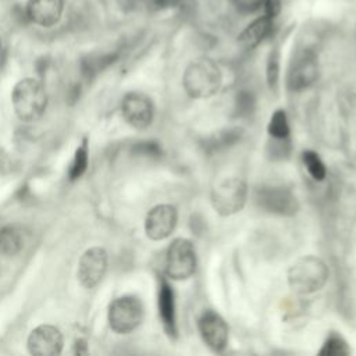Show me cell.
<instances>
[{"mask_svg": "<svg viewBox=\"0 0 356 356\" xmlns=\"http://www.w3.org/2000/svg\"><path fill=\"white\" fill-rule=\"evenodd\" d=\"M328 275V267L320 257L313 254L302 256L288 270V285L296 293L309 295L320 291L325 285Z\"/></svg>", "mask_w": 356, "mask_h": 356, "instance_id": "obj_1", "label": "cell"}, {"mask_svg": "<svg viewBox=\"0 0 356 356\" xmlns=\"http://www.w3.org/2000/svg\"><path fill=\"white\" fill-rule=\"evenodd\" d=\"M184 89L189 97L206 99L213 96L221 85L218 65L209 58H199L188 65L184 72Z\"/></svg>", "mask_w": 356, "mask_h": 356, "instance_id": "obj_2", "label": "cell"}, {"mask_svg": "<svg viewBox=\"0 0 356 356\" xmlns=\"http://www.w3.org/2000/svg\"><path fill=\"white\" fill-rule=\"evenodd\" d=\"M13 106L15 114L24 121H35L46 110L47 95L43 85L33 79H21L13 90Z\"/></svg>", "mask_w": 356, "mask_h": 356, "instance_id": "obj_3", "label": "cell"}, {"mask_svg": "<svg viewBox=\"0 0 356 356\" xmlns=\"http://www.w3.org/2000/svg\"><path fill=\"white\" fill-rule=\"evenodd\" d=\"M248 188L243 179L228 177L217 182L211 189V204L221 216H231L241 211L246 203Z\"/></svg>", "mask_w": 356, "mask_h": 356, "instance_id": "obj_4", "label": "cell"}, {"mask_svg": "<svg viewBox=\"0 0 356 356\" xmlns=\"http://www.w3.org/2000/svg\"><path fill=\"white\" fill-rule=\"evenodd\" d=\"M196 271V252L186 238H175L165 254V274L175 281L188 280Z\"/></svg>", "mask_w": 356, "mask_h": 356, "instance_id": "obj_5", "label": "cell"}, {"mask_svg": "<svg viewBox=\"0 0 356 356\" xmlns=\"http://www.w3.org/2000/svg\"><path fill=\"white\" fill-rule=\"evenodd\" d=\"M108 324L118 334L132 332L143 318L142 302L132 295H125L113 300L108 307Z\"/></svg>", "mask_w": 356, "mask_h": 356, "instance_id": "obj_6", "label": "cell"}, {"mask_svg": "<svg viewBox=\"0 0 356 356\" xmlns=\"http://www.w3.org/2000/svg\"><path fill=\"white\" fill-rule=\"evenodd\" d=\"M254 200L260 209L277 216H293L299 210L296 196L284 186L263 185L254 191Z\"/></svg>", "mask_w": 356, "mask_h": 356, "instance_id": "obj_7", "label": "cell"}, {"mask_svg": "<svg viewBox=\"0 0 356 356\" xmlns=\"http://www.w3.org/2000/svg\"><path fill=\"white\" fill-rule=\"evenodd\" d=\"M318 78V61L317 56L309 50L303 49L298 51L288 70V86L292 90H303L310 88Z\"/></svg>", "mask_w": 356, "mask_h": 356, "instance_id": "obj_8", "label": "cell"}, {"mask_svg": "<svg viewBox=\"0 0 356 356\" xmlns=\"http://www.w3.org/2000/svg\"><path fill=\"white\" fill-rule=\"evenodd\" d=\"M197 330L203 342L216 353H221L228 343V325L225 320L213 310L203 312L197 318Z\"/></svg>", "mask_w": 356, "mask_h": 356, "instance_id": "obj_9", "label": "cell"}, {"mask_svg": "<svg viewBox=\"0 0 356 356\" xmlns=\"http://www.w3.org/2000/svg\"><path fill=\"white\" fill-rule=\"evenodd\" d=\"M121 113L124 120L136 129L147 128L153 121V103L140 92H129L124 96L121 103Z\"/></svg>", "mask_w": 356, "mask_h": 356, "instance_id": "obj_10", "label": "cell"}, {"mask_svg": "<svg viewBox=\"0 0 356 356\" xmlns=\"http://www.w3.org/2000/svg\"><path fill=\"white\" fill-rule=\"evenodd\" d=\"M177 221L178 211L172 204H157L146 216L145 232L152 241H163L172 234Z\"/></svg>", "mask_w": 356, "mask_h": 356, "instance_id": "obj_11", "label": "cell"}, {"mask_svg": "<svg viewBox=\"0 0 356 356\" xmlns=\"http://www.w3.org/2000/svg\"><path fill=\"white\" fill-rule=\"evenodd\" d=\"M107 268V253L103 248L88 249L78 264V280L85 288L96 286Z\"/></svg>", "mask_w": 356, "mask_h": 356, "instance_id": "obj_12", "label": "cell"}, {"mask_svg": "<svg viewBox=\"0 0 356 356\" xmlns=\"http://www.w3.org/2000/svg\"><path fill=\"white\" fill-rule=\"evenodd\" d=\"M63 335L58 328L43 324L28 337V349L35 356H54L61 352Z\"/></svg>", "mask_w": 356, "mask_h": 356, "instance_id": "obj_13", "label": "cell"}, {"mask_svg": "<svg viewBox=\"0 0 356 356\" xmlns=\"http://www.w3.org/2000/svg\"><path fill=\"white\" fill-rule=\"evenodd\" d=\"M64 0H28L26 18L39 26H53L61 18Z\"/></svg>", "mask_w": 356, "mask_h": 356, "instance_id": "obj_14", "label": "cell"}, {"mask_svg": "<svg viewBox=\"0 0 356 356\" xmlns=\"http://www.w3.org/2000/svg\"><path fill=\"white\" fill-rule=\"evenodd\" d=\"M157 299H159L157 300L159 314H160V320L163 323L164 331L171 338H175L178 334L177 313H175V293H174V289L171 288V285L168 284V281L164 278L160 280Z\"/></svg>", "mask_w": 356, "mask_h": 356, "instance_id": "obj_15", "label": "cell"}, {"mask_svg": "<svg viewBox=\"0 0 356 356\" xmlns=\"http://www.w3.org/2000/svg\"><path fill=\"white\" fill-rule=\"evenodd\" d=\"M270 29H271V17L264 14L263 17L254 19L250 25H248L246 29L238 38V40L245 47H254L268 35Z\"/></svg>", "mask_w": 356, "mask_h": 356, "instance_id": "obj_16", "label": "cell"}, {"mask_svg": "<svg viewBox=\"0 0 356 356\" xmlns=\"http://www.w3.org/2000/svg\"><path fill=\"white\" fill-rule=\"evenodd\" d=\"M24 245L21 232L15 227H4L0 229V253L4 256L17 254Z\"/></svg>", "mask_w": 356, "mask_h": 356, "instance_id": "obj_17", "label": "cell"}, {"mask_svg": "<svg viewBox=\"0 0 356 356\" xmlns=\"http://www.w3.org/2000/svg\"><path fill=\"white\" fill-rule=\"evenodd\" d=\"M268 135L275 140H286L289 138V122L285 110L280 108L274 111V114L270 118L268 127H267Z\"/></svg>", "mask_w": 356, "mask_h": 356, "instance_id": "obj_18", "label": "cell"}, {"mask_svg": "<svg viewBox=\"0 0 356 356\" xmlns=\"http://www.w3.org/2000/svg\"><path fill=\"white\" fill-rule=\"evenodd\" d=\"M302 163H303L305 168L307 170L309 175L314 181H323L325 178V175H327L325 165H324L323 160L320 159V156L316 152L303 150L302 152Z\"/></svg>", "mask_w": 356, "mask_h": 356, "instance_id": "obj_19", "label": "cell"}, {"mask_svg": "<svg viewBox=\"0 0 356 356\" xmlns=\"http://www.w3.org/2000/svg\"><path fill=\"white\" fill-rule=\"evenodd\" d=\"M349 353L350 349L346 341L338 334H330L318 352L320 356H348Z\"/></svg>", "mask_w": 356, "mask_h": 356, "instance_id": "obj_20", "label": "cell"}, {"mask_svg": "<svg viewBox=\"0 0 356 356\" xmlns=\"http://www.w3.org/2000/svg\"><path fill=\"white\" fill-rule=\"evenodd\" d=\"M88 167V146L86 143L83 142L75 152V156H74V160L71 163V167H70V171H68V175L71 179H76L79 178L85 170Z\"/></svg>", "mask_w": 356, "mask_h": 356, "instance_id": "obj_21", "label": "cell"}, {"mask_svg": "<svg viewBox=\"0 0 356 356\" xmlns=\"http://www.w3.org/2000/svg\"><path fill=\"white\" fill-rule=\"evenodd\" d=\"M278 54L277 53H271L268 63H267V82L270 88H275L277 82H278V72H280V67H278Z\"/></svg>", "mask_w": 356, "mask_h": 356, "instance_id": "obj_22", "label": "cell"}, {"mask_svg": "<svg viewBox=\"0 0 356 356\" xmlns=\"http://www.w3.org/2000/svg\"><path fill=\"white\" fill-rule=\"evenodd\" d=\"M234 4L243 13H254L264 7L266 0H232Z\"/></svg>", "mask_w": 356, "mask_h": 356, "instance_id": "obj_23", "label": "cell"}, {"mask_svg": "<svg viewBox=\"0 0 356 356\" xmlns=\"http://www.w3.org/2000/svg\"><path fill=\"white\" fill-rule=\"evenodd\" d=\"M152 1L157 6H164V4H168L171 0H152Z\"/></svg>", "mask_w": 356, "mask_h": 356, "instance_id": "obj_24", "label": "cell"}]
</instances>
